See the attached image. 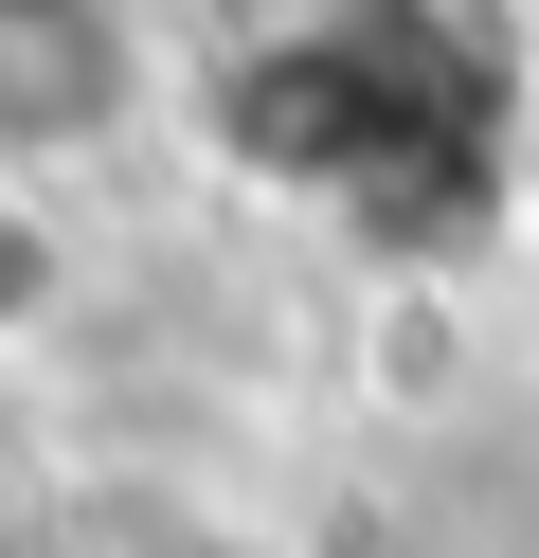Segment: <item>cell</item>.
I'll return each mask as SVG.
<instances>
[{
	"label": "cell",
	"instance_id": "obj_1",
	"mask_svg": "<svg viewBox=\"0 0 539 558\" xmlns=\"http://www.w3.org/2000/svg\"><path fill=\"white\" fill-rule=\"evenodd\" d=\"M234 162L378 253H467L503 217V37L486 0H323L234 54Z\"/></svg>",
	"mask_w": 539,
	"mask_h": 558
},
{
	"label": "cell",
	"instance_id": "obj_2",
	"mask_svg": "<svg viewBox=\"0 0 539 558\" xmlns=\"http://www.w3.org/2000/svg\"><path fill=\"white\" fill-rule=\"evenodd\" d=\"M144 90L126 54V0H0V162H72L108 145Z\"/></svg>",
	"mask_w": 539,
	"mask_h": 558
}]
</instances>
